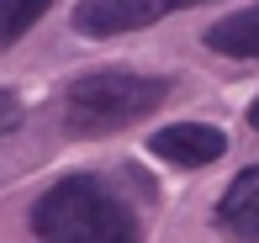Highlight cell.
<instances>
[{
  "instance_id": "obj_1",
  "label": "cell",
  "mask_w": 259,
  "mask_h": 243,
  "mask_svg": "<svg viewBox=\"0 0 259 243\" xmlns=\"http://www.w3.org/2000/svg\"><path fill=\"white\" fill-rule=\"evenodd\" d=\"M32 233L42 243H138V217L96 175H69L37 196Z\"/></svg>"
},
{
  "instance_id": "obj_2",
  "label": "cell",
  "mask_w": 259,
  "mask_h": 243,
  "mask_svg": "<svg viewBox=\"0 0 259 243\" xmlns=\"http://www.w3.org/2000/svg\"><path fill=\"white\" fill-rule=\"evenodd\" d=\"M169 101V79L164 74H138V69H101L69 85L64 95V127L74 137H106L122 127L143 122Z\"/></svg>"
},
{
  "instance_id": "obj_3",
  "label": "cell",
  "mask_w": 259,
  "mask_h": 243,
  "mask_svg": "<svg viewBox=\"0 0 259 243\" xmlns=\"http://www.w3.org/2000/svg\"><path fill=\"white\" fill-rule=\"evenodd\" d=\"M206 6V0H79L74 6V32L79 37H122V32H143L175 11Z\"/></svg>"
},
{
  "instance_id": "obj_4",
  "label": "cell",
  "mask_w": 259,
  "mask_h": 243,
  "mask_svg": "<svg viewBox=\"0 0 259 243\" xmlns=\"http://www.w3.org/2000/svg\"><path fill=\"white\" fill-rule=\"evenodd\" d=\"M148 148H154V159H164L175 169H201V164H217L228 154V132L206 127V122H169L148 137Z\"/></svg>"
},
{
  "instance_id": "obj_5",
  "label": "cell",
  "mask_w": 259,
  "mask_h": 243,
  "mask_svg": "<svg viewBox=\"0 0 259 243\" xmlns=\"http://www.w3.org/2000/svg\"><path fill=\"white\" fill-rule=\"evenodd\" d=\"M217 227L233 243H259V164L238 169L217 201Z\"/></svg>"
},
{
  "instance_id": "obj_6",
  "label": "cell",
  "mask_w": 259,
  "mask_h": 243,
  "mask_svg": "<svg viewBox=\"0 0 259 243\" xmlns=\"http://www.w3.org/2000/svg\"><path fill=\"white\" fill-rule=\"evenodd\" d=\"M206 48L222 53V59H249V64H259V6L211 21V27H206Z\"/></svg>"
},
{
  "instance_id": "obj_7",
  "label": "cell",
  "mask_w": 259,
  "mask_h": 243,
  "mask_svg": "<svg viewBox=\"0 0 259 243\" xmlns=\"http://www.w3.org/2000/svg\"><path fill=\"white\" fill-rule=\"evenodd\" d=\"M48 6L53 0H0V48H11L27 27H37V16Z\"/></svg>"
},
{
  "instance_id": "obj_8",
  "label": "cell",
  "mask_w": 259,
  "mask_h": 243,
  "mask_svg": "<svg viewBox=\"0 0 259 243\" xmlns=\"http://www.w3.org/2000/svg\"><path fill=\"white\" fill-rule=\"evenodd\" d=\"M16 122H21V101H16V90H0V137H6Z\"/></svg>"
},
{
  "instance_id": "obj_9",
  "label": "cell",
  "mask_w": 259,
  "mask_h": 243,
  "mask_svg": "<svg viewBox=\"0 0 259 243\" xmlns=\"http://www.w3.org/2000/svg\"><path fill=\"white\" fill-rule=\"evenodd\" d=\"M249 127H254V132H259V101H254V106H249Z\"/></svg>"
}]
</instances>
